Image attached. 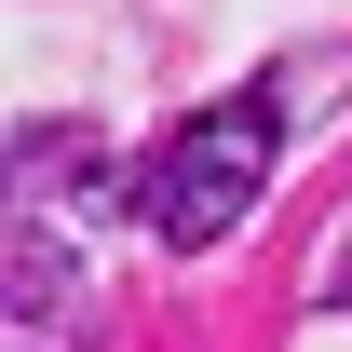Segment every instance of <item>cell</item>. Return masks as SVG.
<instances>
[{
	"instance_id": "obj_1",
	"label": "cell",
	"mask_w": 352,
	"mask_h": 352,
	"mask_svg": "<svg viewBox=\"0 0 352 352\" xmlns=\"http://www.w3.org/2000/svg\"><path fill=\"white\" fill-rule=\"evenodd\" d=\"M271 149H285V109H271V95L204 109V122L149 163V230H163V244H190V258H204V244H230V230L258 217V190H271Z\"/></svg>"
}]
</instances>
